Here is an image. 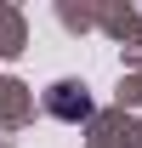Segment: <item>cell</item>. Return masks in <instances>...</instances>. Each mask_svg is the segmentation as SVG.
Instances as JSON below:
<instances>
[{
	"label": "cell",
	"instance_id": "6da1fadb",
	"mask_svg": "<svg viewBox=\"0 0 142 148\" xmlns=\"http://www.w3.org/2000/svg\"><path fill=\"white\" fill-rule=\"evenodd\" d=\"M46 103H51V114L57 120H85L91 114V97H85V86H51V97H46Z\"/></svg>",
	"mask_w": 142,
	"mask_h": 148
}]
</instances>
